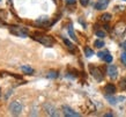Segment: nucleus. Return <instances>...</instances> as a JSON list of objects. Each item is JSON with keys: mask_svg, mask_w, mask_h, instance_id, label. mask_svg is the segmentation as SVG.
I'll return each mask as SVG.
<instances>
[{"mask_svg": "<svg viewBox=\"0 0 126 117\" xmlns=\"http://www.w3.org/2000/svg\"><path fill=\"white\" fill-rule=\"evenodd\" d=\"M34 39L38 41L39 43H42L45 47L51 48L53 44H54V39L51 36H46V35H34Z\"/></svg>", "mask_w": 126, "mask_h": 117, "instance_id": "nucleus-1", "label": "nucleus"}, {"mask_svg": "<svg viewBox=\"0 0 126 117\" xmlns=\"http://www.w3.org/2000/svg\"><path fill=\"white\" fill-rule=\"evenodd\" d=\"M9 31L13 35H16V36H20V37H27V36H28V31H27L26 28L10 27V28H9Z\"/></svg>", "mask_w": 126, "mask_h": 117, "instance_id": "nucleus-2", "label": "nucleus"}, {"mask_svg": "<svg viewBox=\"0 0 126 117\" xmlns=\"http://www.w3.org/2000/svg\"><path fill=\"white\" fill-rule=\"evenodd\" d=\"M9 110L13 115H20L22 111V105L19 101H13L9 105Z\"/></svg>", "mask_w": 126, "mask_h": 117, "instance_id": "nucleus-3", "label": "nucleus"}, {"mask_svg": "<svg viewBox=\"0 0 126 117\" xmlns=\"http://www.w3.org/2000/svg\"><path fill=\"white\" fill-rule=\"evenodd\" d=\"M90 69V73L91 75L94 77V78L97 80V81H101L102 79H103V74H102V72H101L100 70L97 69V67H94V66H90L89 67Z\"/></svg>", "mask_w": 126, "mask_h": 117, "instance_id": "nucleus-4", "label": "nucleus"}, {"mask_svg": "<svg viewBox=\"0 0 126 117\" xmlns=\"http://www.w3.org/2000/svg\"><path fill=\"white\" fill-rule=\"evenodd\" d=\"M125 31H126V23L125 22L120 21L115 26V33L117 35H122V34H124Z\"/></svg>", "mask_w": 126, "mask_h": 117, "instance_id": "nucleus-5", "label": "nucleus"}, {"mask_svg": "<svg viewBox=\"0 0 126 117\" xmlns=\"http://www.w3.org/2000/svg\"><path fill=\"white\" fill-rule=\"evenodd\" d=\"M108 74H109V77H110L111 79L117 78V74H118L117 67H116L115 65H109V67H108Z\"/></svg>", "mask_w": 126, "mask_h": 117, "instance_id": "nucleus-6", "label": "nucleus"}, {"mask_svg": "<svg viewBox=\"0 0 126 117\" xmlns=\"http://www.w3.org/2000/svg\"><path fill=\"white\" fill-rule=\"evenodd\" d=\"M63 110H64V115H65V116H68V117H78V116H80V114L75 113L74 110H72V109L68 108V107H63Z\"/></svg>", "mask_w": 126, "mask_h": 117, "instance_id": "nucleus-7", "label": "nucleus"}, {"mask_svg": "<svg viewBox=\"0 0 126 117\" xmlns=\"http://www.w3.org/2000/svg\"><path fill=\"white\" fill-rule=\"evenodd\" d=\"M109 5V0H98L95 5V8L98 9V11H102V9H105Z\"/></svg>", "mask_w": 126, "mask_h": 117, "instance_id": "nucleus-8", "label": "nucleus"}, {"mask_svg": "<svg viewBox=\"0 0 126 117\" xmlns=\"http://www.w3.org/2000/svg\"><path fill=\"white\" fill-rule=\"evenodd\" d=\"M104 92L108 95H113V94L116 93V86L112 85V83H108V85H105V87H104Z\"/></svg>", "mask_w": 126, "mask_h": 117, "instance_id": "nucleus-9", "label": "nucleus"}, {"mask_svg": "<svg viewBox=\"0 0 126 117\" xmlns=\"http://www.w3.org/2000/svg\"><path fill=\"white\" fill-rule=\"evenodd\" d=\"M21 71L23 72V73H26V74H32L34 73V69L30 67V66H28V65L21 66Z\"/></svg>", "mask_w": 126, "mask_h": 117, "instance_id": "nucleus-10", "label": "nucleus"}, {"mask_svg": "<svg viewBox=\"0 0 126 117\" xmlns=\"http://www.w3.org/2000/svg\"><path fill=\"white\" fill-rule=\"evenodd\" d=\"M68 34H70V36L72 37L73 41H75V42L78 41V38H76V36H75V34H74V31H73V27L71 26V24L68 26Z\"/></svg>", "mask_w": 126, "mask_h": 117, "instance_id": "nucleus-11", "label": "nucleus"}, {"mask_svg": "<svg viewBox=\"0 0 126 117\" xmlns=\"http://www.w3.org/2000/svg\"><path fill=\"white\" fill-rule=\"evenodd\" d=\"M64 43H65L66 45H67V48L70 49V50H71L72 52L74 51V45H73L72 43H71V42H70V41H68L67 38H64Z\"/></svg>", "mask_w": 126, "mask_h": 117, "instance_id": "nucleus-12", "label": "nucleus"}, {"mask_svg": "<svg viewBox=\"0 0 126 117\" xmlns=\"http://www.w3.org/2000/svg\"><path fill=\"white\" fill-rule=\"evenodd\" d=\"M100 19L102 20V21H106V22H108V21H110V20H111V14L105 13V14H103Z\"/></svg>", "mask_w": 126, "mask_h": 117, "instance_id": "nucleus-13", "label": "nucleus"}, {"mask_svg": "<svg viewBox=\"0 0 126 117\" xmlns=\"http://www.w3.org/2000/svg\"><path fill=\"white\" fill-rule=\"evenodd\" d=\"M84 53H86V56H87V57L94 56V51H93L89 47H86V48H84Z\"/></svg>", "mask_w": 126, "mask_h": 117, "instance_id": "nucleus-14", "label": "nucleus"}, {"mask_svg": "<svg viewBox=\"0 0 126 117\" xmlns=\"http://www.w3.org/2000/svg\"><path fill=\"white\" fill-rule=\"evenodd\" d=\"M95 47L96 48H103V47H104V42H103V41H101V39H97V41H95Z\"/></svg>", "mask_w": 126, "mask_h": 117, "instance_id": "nucleus-15", "label": "nucleus"}, {"mask_svg": "<svg viewBox=\"0 0 126 117\" xmlns=\"http://www.w3.org/2000/svg\"><path fill=\"white\" fill-rule=\"evenodd\" d=\"M119 87H120V89H126V79H122L120 80V82H119Z\"/></svg>", "mask_w": 126, "mask_h": 117, "instance_id": "nucleus-16", "label": "nucleus"}, {"mask_svg": "<svg viewBox=\"0 0 126 117\" xmlns=\"http://www.w3.org/2000/svg\"><path fill=\"white\" fill-rule=\"evenodd\" d=\"M48 77L49 78H57V77H58V73H57L56 71H50L48 73Z\"/></svg>", "mask_w": 126, "mask_h": 117, "instance_id": "nucleus-17", "label": "nucleus"}, {"mask_svg": "<svg viewBox=\"0 0 126 117\" xmlns=\"http://www.w3.org/2000/svg\"><path fill=\"white\" fill-rule=\"evenodd\" d=\"M103 58H104V60L106 61V63H111V61H112V56H111V55H109V53H106Z\"/></svg>", "mask_w": 126, "mask_h": 117, "instance_id": "nucleus-18", "label": "nucleus"}, {"mask_svg": "<svg viewBox=\"0 0 126 117\" xmlns=\"http://www.w3.org/2000/svg\"><path fill=\"white\" fill-rule=\"evenodd\" d=\"M120 60H122V63L126 66V52L122 53V56H120Z\"/></svg>", "mask_w": 126, "mask_h": 117, "instance_id": "nucleus-19", "label": "nucleus"}, {"mask_svg": "<svg viewBox=\"0 0 126 117\" xmlns=\"http://www.w3.org/2000/svg\"><path fill=\"white\" fill-rule=\"evenodd\" d=\"M96 36H98V37H101V38H103V37H105V33L104 31L97 30L96 31Z\"/></svg>", "mask_w": 126, "mask_h": 117, "instance_id": "nucleus-20", "label": "nucleus"}, {"mask_svg": "<svg viewBox=\"0 0 126 117\" xmlns=\"http://www.w3.org/2000/svg\"><path fill=\"white\" fill-rule=\"evenodd\" d=\"M80 2H81L82 6H87V5L89 4V0H80Z\"/></svg>", "mask_w": 126, "mask_h": 117, "instance_id": "nucleus-21", "label": "nucleus"}, {"mask_svg": "<svg viewBox=\"0 0 126 117\" xmlns=\"http://www.w3.org/2000/svg\"><path fill=\"white\" fill-rule=\"evenodd\" d=\"M75 1H76V0H66V4L67 5H73V4H75Z\"/></svg>", "mask_w": 126, "mask_h": 117, "instance_id": "nucleus-22", "label": "nucleus"}, {"mask_svg": "<svg viewBox=\"0 0 126 117\" xmlns=\"http://www.w3.org/2000/svg\"><path fill=\"white\" fill-rule=\"evenodd\" d=\"M97 55H98V57H101V58H103V57L105 56V53H104V52H98Z\"/></svg>", "mask_w": 126, "mask_h": 117, "instance_id": "nucleus-23", "label": "nucleus"}, {"mask_svg": "<svg viewBox=\"0 0 126 117\" xmlns=\"http://www.w3.org/2000/svg\"><path fill=\"white\" fill-rule=\"evenodd\" d=\"M123 48H124V49H125V50H126V41H125V42H124V43H123Z\"/></svg>", "mask_w": 126, "mask_h": 117, "instance_id": "nucleus-24", "label": "nucleus"}, {"mask_svg": "<svg viewBox=\"0 0 126 117\" xmlns=\"http://www.w3.org/2000/svg\"><path fill=\"white\" fill-rule=\"evenodd\" d=\"M124 1H126V0H124Z\"/></svg>", "mask_w": 126, "mask_h": 117, "instance_id": "nucleus-25", "label": "nucleus"}, {"mask_svg": "<svg viewBox=\"0 0 126 117\" xmlns=\"http://www.w3.org/2000/svg\"><path fill=\"white\" fill-rule=\"evenodd\" d=\"M0 95H1V94H0Z\"/></svg>", "mask_w": 126, "mask_h": 117, "instance_id": "nucleus-26", "label": "nucleus"}]
</instances>
